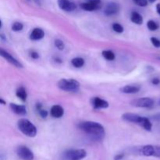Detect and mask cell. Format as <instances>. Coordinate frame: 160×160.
Wrapping results in <instances>:
<instances>
[{"label":"cell","instance_id":"8992f818","mask_svg":"<svg viewBox=\"0 0 160 160\" xmlns=\"http://www.w3.org/2000/svg\"><path fill=\"white\" fill-rule=\"evenodd\" d=\"M17 154L23 160H34V153L24 145H20L17 148Z\"/></svg>","mask_w":160,"mask_h":160},{"label":"cell","instance_id":"44dd1931","mask_svg":"<svg viewBox=\"0 0 160 160\" xmlns=\"http://www.w3.org/2000/svg\"><path fill=\"white\" fill-rule=\"evenodd\" d=\"M102 56L105 59L109 61L114 60L116 58L115 53L112 51H111V50H104V51H102Z\"/></svg>","mask_w":160,"mask_h":160},{"label":"cell","instance_id":"5bb4252c","mask_svg":"<svg viewBox=\"0 0 160 160\" xmlns=\"http://www.w3.org/2000/svg\"><path fill=\"white\" fill-rule=\"evenodd\" d=\"M45 36V32L41 28H34L30 34V39L32 41H38Z\"/></svg>","mask_w":160,"mask_h":160},{"label":"cell","instance_id":"74e56055","mask_svg":"<svg viewBox=\"0 0 160 160\" xmlns=\"http://www.w3.org/2000/svg\"><path fill=\"white\" fill-rule=\"evenodd\" d=\"M34 1H35V2L37 3L38 5H39V6H40V5H41V0H34Z\"/></svg>","mask_w":160,"mask_h":160},{"label":"cell","instance_id":"9a60e30c","mask_svg":"<svg viewBox=\"0 0 160 160\" xmlns=\"http://www.w3.org/2000/svg\"><path fill=\"white\" fill-rule=\"evenodd\" d=\"M10 109L14 113L17 114V115L23 116L27 114V109L24 106L22 105H17L16 103H11L10 104Z\"/></svg>","mask_w":160,"mask_h":160},{"label":"cell","instance_id":"d6a6232c","mask_svg":"<svg viewBox=\"0 0 160 160\" xmlns=\"http://www.w3.org/2000/svg\"><path fill=\"white\" fill-rule=\"evenodd\" d=\"M152 83L153 84H155V85H157V84H159L160 83V80L159 78H154V79L152 80Z\"/></svg>","mask_w":160,"mask_h":160},{"label":"cell","instance_id":"d6986e66","mask_svg":"<svg viewBox=\"0 0 160 160\" xmlns=\"http://www.w3.org/2000/svg\"><path fill=\"white\" fill-rule=\"evenodd\" d=\"M131 20L133 23L141 25L143 23V17L138 12H133L131 15Z\"/></svg>","mask_w":160,"mask_h":160},{"label":"cell","instance_id":"1f68e13d","mask_svg":"<svg viewBox=\"0 0 160 160\" xmlns=\"http://www.w3.org/2000/svg\"><path fill=\"white\" fill-rule=\"evenodd\" d=\"M152 119L156 121H160V112H158V113L152 116Z\"/></svg>","mask_w":160,"mask_h":160},{"label":"cell","instance_id":"836d02e7","mask_svg":"<svg viewBox=\"0 0 160 160\" xmlns=\"http://www.w3.org/2000/svg\"><path fill=\"white\" fill-rule=\"evenodd\" d=\"M123 156H124V155H123V154L117 155V156H116L115 157H114V160H120V159H123Z\"/></svg>","mask_w":160,"mask_h":160},{"label":"cell","instance_id":"5b68a950","mask_svg":"<svg viewBox=\"0 0 160 160\" xmlns=\"http://www.w3.org/2000/svg\"><path fill=\"white\" fill-rule=\"evenodd\" d=\"M131 106L138 108H150L154 105V100L151 98L145 97L133 100L131 102Z\"/></svg>","mask_w":160,"mask_h":160},{"label":"cell","instance_id":"7c38bea8","mask_svg":"<svg viewBox=\"0 0 160 160\" xmlns=\"http://www.w3.org/2000/svg\"><path fill=\"white\" fill-rule=\"evenodd\" d=\"M141 90V86L137 84H129L125 85L120 89L122 93L124 94H135Z\"/></svg>","mask_w":160,"mask_h":160},{"label":"cell","instance_id":"9c48e42d","mask_svg":"<svg viewBox=\"0 0 160 160\" xmlns=\"http://www.w3.org/2000/svg\"><path fill=\"white\" fill-rule=\"evenodd\" d=\"M57 2L59 7L67 12H72L77 8V5L71 0H57Z\"/></svg>","mask_w":160,"mask_h":160},{"label":"cell","instance_id":"8fae6325","mask_svg":"<svg viewBox=\"0 0 160 160\" xmlns=\"http://www.w3.org/2000/svg\"><path fill=\"white\" fill-rule=\"evenodd\" d=\"M92 105L95 109H106L109 107V102L99 97H95L92 98Z\"/></svg>","mask_w":160,"mask_h":160},{"label":"cell","instance_id":"e575fe53","mask_svg":"<svg viewBox=\"0 0 160 160\" xmlns=\"http://www.w3.org/2000/svg\"><path fill=\"white\" fill-rule=\"evenodd\" d=\"M88 1L92 2L95 3V4L100 5V6H101V0H88Z\"/></svg>","mask_w":160,"mask_h":160},{"label":"cell","instance_id":"ab89813d","mask_svg":"<svg viewBox=\"0 0 160 160\" xmlns=\"http://www.w3.org/2000/svg\"><path fill=\"white\" fill-rule=\"evenodd\" d=\"M28 1H30V0H28Z\"/></svg>","mask_w":160,"mask_h":160},{"label":"cell","instance_id":"4dcf8cb0","mask_svg":"<svg viewBox=\"0 0 160 160\" xmlns=\"http://www.w3.org/2000/svg\"><path fill=\"white\" fill-rule=\"evenodd\" d=\"M31 58H33V59H38V58H39L38 53L37 52H34V51L31 52Z\"/></svg>","mask_w":160,"mask_h":160},{"label":"cell","instance_id":"52a82bcc","mask_svg":"<svg viewBox=\"0 0 160 160\" xmlns=\"http://www.w3.org/2000/svg\"><path fill=\"white\" fill-rule=\"evenodd\" d=\"M122 119L127 122H130V123H134L136 124L142 125V122H143L145 117H141V116L138 115L135 113H131V112H126L122 115Z\"/></svg>","mask_w":160,"mask_h":160},{"label":"cell","instance_id":"ba28073f","mask_svg":"<svg viewBox=\"0 0 160 160\" xmlns=\"http://www.w3.org/2000/svg\"><path fill=\"white\" fill-rule=\"evenodd\" d=\"M0 55H1L2 57L4 58L6 61H8L9 63L13 65L14 67H17V68H23V65L20 63V61L17 60L16 58H14L13 56H12V55L9 54L8 52L5 51V50L2 49V48L0 49Z\"/></svg>","mask_w":160,"mask_h":160},{"label":"cell","instance_id":"f546056e","mask_svg":"<svg viewBox=\"0 0 160 160\" xmlns=\"http://www.w3.org/2000/svg\"><path fill=\"white\" fill-rule=\"evenodd\" d=\"M153 156L160 158V146H155V152Z\"/></svg>","mask_w":160,"mask_h":160},{"label":"cell","instance_id":"ac0fdd59","mask_svg":"<svg viewBox=\"0 0 160 160\" xmlns=\"http://www.w3.org/2000/svg\"><path fill=\"white\" fill-rule=\"evenodd\" d=\"M16 95L22 102H25L27 100V98H28V93H27L26 89L23 87H20L17 88V92H16Z\"/></svg>","mask_w":160,"mask_h":160},{"label":"cell","instance_id":"4fadbf2b","mask_svg":"<svg viewBox=\"0 0 160 160\" xmlns=\"http://www.w3.org/2000/svg\"><path fill=\"white\" fill-rule=\"evenodd\" d=\"M50 114L54 118H60L63 116L64 109L59 105H55L50 109Z\"/></svg>","mask_w":160,"mask_h":160},{"label":"cell","instance_id":"e0dca14e","mask_svg":"<svg viewBox=\"0 0 160 160\" xmlns=\"http://www.w3.org/2000/svg\"><path fill=\"white\" fill-rule=\"evenodd\" d=\"M155 152V146L153 145H145L141 148V153L145 156H153Z\"/></svg>","mask_w":160,"mask_h":160},{"label":"cell","instance_id":"ffe728a7","mask_svg":"<svg viewBox=\"0 0 160 160\" xmlns=\"http://www.w3.org/2000/svg\"><path fill=\"white\" fill-rule=\"evenodd\" d=\"M85 63V61L83 58L81 57H76L73 58L71 60V64L73 65V67H76V68H81Z\"/></svg>","mask_w":160,"mask_h":160},{"label":"cell","instance_id":"7a4b0ae2","mask_svg":"<svg viewBox=\"0 0 160 160\" xmlns=\"http://www.w3.org/2000/svg\"><path fill=\"white\" fill-rule=\"evenodd\" d=\"M17 126L19 130L28 137L34 138L37 134L36 127L27 119H20L17 123Z\"/></svg>","mask_w":160,"mask_h":160},{"label":"cell","instance_id":"f1b7e54d","mask_svg":"<svg viewBox=\"0 0 160 160\" xmlns=\"http://www.w3.org/2000/svg\"><path fill=\"white\" fill-rule=\"evenodd\" d=\"M38 112L39 115H40L42 118H46V117H48V112H47L46 110H45V109H38Z\"/></svg>","mask_w":160,"mask_h":160},{"label":"cell","instance_id":"3957f363","mask_svg":"<svg viewBox=\"0 0 160 160\" xmlns=\"http://www.w3.org/2000/svg\"><path fill=\"white\" fill-rule=\"evenodd\" d=\"M59 89L68 92H78L80 89V83L75 79H61L58 82Z\"/></svg>","mask_w":160,"mask_h":160},{"label":"cell","instance_id":"277c9868","mask_svg":"<svg viewBox=\"0 0 160 160\" xmlns=\"http://www.w3.org/2000/svg\"><path fill=\"white\" fill-rule=\"evenodd\" d=\"M66 159L68 160H81L86 157L87 152L84 149L69 150L64 154Z\"/></svg>","mask_w":160,"mask_h":160},{"label":"cell","instance_id":"83f0119b","mask_svg":"<svg viewBox=\"0 0 160 160\" xmlns=\"http://www.w3.org/2000/svg\"><path fill=\"white\" fill-rule=\"evenodd\" d=\"M151 42L156 48H160V40L156 38H151Z\"/></svg>","mask_w":160,"mask_h":160},{"label":"cell","instance_id":"7402d4cb","mask_svg":"<svg viewBox=\"0 0 160 160\" xmlns=\"http://www.w3.org/2000/svg\"><path fill=\"white\" fill-rule=\"evenodd\" d=\"M141 127H142V128H143L144 129L146 130V131H151L152 128V123L150 122L149 119L147 118V117H145V119H144Z\"/></svg>","mask_w":160,"mask_h":160},{"label":"cell","instance_id":"60d3db41","mask_svg":"<svg viewBox=\"0 0 160 160\" xmlns=\"http://www.w3.org/2000/svg\"><path fill=\"white\" fill-rule=\"evenodd\" d=\"M159 59H160V58H159Z\"/></svg>","mask_w":160,"mask_h":160},{"label":"cell","instance_id":"f35d334b","mask_svg":"<svg viewBox=\"0 0 160 160\" xmlns=\"http://www.w3.org/2000/svg\"><path fill=\"white\" fill-rule=\"evenodd\" d=\"M148 2H152V3H153V2H155L156 1V0H148Z\"/></svg>","mask_w":160,"mask_h":160},{"label":"cell","instance_id":"2e32d148","mask_svg":"<svg viewBox=\"0 0 160 160\" xmlns=\"http://www.w3.org/2000/svg\"><path fill=\"white\" fill-rule=\"evenodd\" d=\"M100 7H101L100 5L95 4V3L92 2L90 1H88L86 2L81 3V9H84V10L85 11H95L99 9Z\"/></svg>","mask_w":160,"mask_h":160},{"label":"cell","instance_id":"30bf717a","mask_svg":"<svg viewBox=\"0 0 160 160\" xmlns=\"http://www.w3.org/2000/svg\"><path fill=\"white\" fill-rule=\"evenodd\" d=\"M119 10H120L119 4H117V2H111L108 3L106 9H105V14L109 17V16H112L117 13Z\"/></svg>","mask_w":160,"mask_h":160},{"label":"cell","instance_id":"d4e9b609","mask_svg":"<svg viewBox=\"0 0 160 160\" xmlns=\"http://www.w3.org/2000/svg\"><path fill=\"white\" fill-rule=\"evenodd\" d=\"M55 46H56L59 50L62 51V50H63L64 48H65V44H64V42H62V40H60V39H56V40L55 41Z\"/></svg>","mask_w":160,"mask_h":160},{"label":"cell","instance_id":"8d00e7d4","mask_svg":"<svg viewBox=\"0 0 160 160\" xmlns=\"http://www.w3.org/2000/svg\"><path fill=\"white\" fill-rule=\"evenodd\" d=\"M0 102L2 105H6V102L2 99V98H0Z\"/></svg>","mask_w":160,"mask_h":160},{"label":"cell","instance_id":"cb8c5ba5","mask_svg":"<svg viewBox=\"0 0 160 160\" xmlns=\"http://www.w3.org/2000/svg\"><path fill=\"white\" fill-rule=\"evenodd\" d=\"M12 28V31L17 32V31H22V29L23 28V25L20 22H15V23H12V28Z\"/></svg>","mask_w":160,"mask_h":160},{"label":"cell","instance_id":"603a6c76","mask_svg":"<svg viewBox=\"0 0 160 160\" xmlns=\"http://www.w3.org/2000/svg\"><path fill=\"white\" fill-rule=\"evenodd\" d=\"M147 28H148V30L152 31H155L156 30L159 29V26L156 22H155L154 20H148V23H147Z\"/></svg>","mask_w":160,"mask_h":160},{"label":"cell","instance_id":"4316f807","mask_svg":"<svg viewBox=\"0 0 160 160\" xmlns=\"http://www.w3.org/2000/svg\"><path fill=\"white\" fill-rule=\"evenodd\" d=\"M134 2L138 6H141V7H144L148 5V0H133Z\"/></svg>","mask_w":160,"mask_h":160},{"label":"cell","instance_id":"484cf974","mask_svg":"<svg viewBox=\"0 0 160 160\" xmlns=\"http://www.w3.org/2000/svg\"><path fill=\"white\" fill-rule=\"evenodd\" d=\"M112 29L114 31H116L117 33H123V28L121 24L118 23H115L112 24Z\"/></svg>","mask_w":160,"mask_h":160},{"label":"cell","instance_id":"d590c367","mask_svg":"<svg viewBox=\"0 0 160 160\" xmlns=\"http://www.w3.org/2000/svg\"><path fill=\"white\" fill-rule=\"evenodd\" d=\"M156 10H157L158 14L160 16V3H158V4L156 5Z\"/></svg>","mask_w":160,"mask_h":160},{"label":"cell","instance_id":"6da1fadb","mask_svg":"<svg viewBox=\"0 0 160 160\" xmlns=\"http://www.w3.org/2000/svg\"><path fill=\"white\" fill-rule=\"evenodd\" d=\"M80 130L92 136L93 138L101 140L105 135V129L99 123L94 121L81 122L78 124Z\"/></svg>","mask_w":160,"mask_h":160}]
</instances>
